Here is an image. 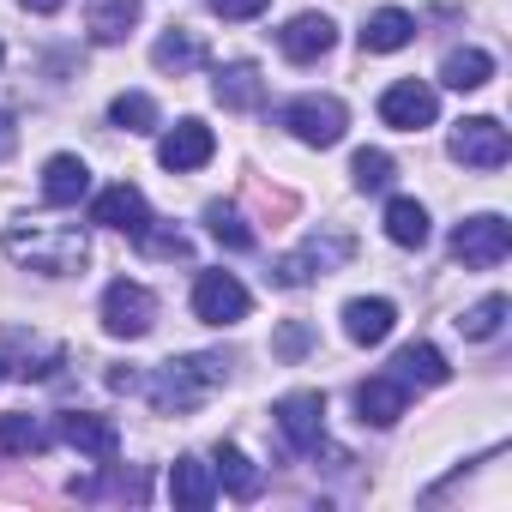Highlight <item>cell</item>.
I'll return each instance as SVG.
<instances>
[{
    "instance_id": "cell-1",
    "label": "cell",
    "mask_w": 512,
    "mask_h": 512,
    "mask_svg": "<svg viewBox=\"0 0 512 512\" xmlns=\"http://www.w3.org/2000/svg\"><path fill=\"white\" fill-rule=\"evenodd\" d=\"M223 380H229V362H223V356H169V362H157L151 374H139V392L151 398L157 416H187V410H199Z\"/></svg>"
},
{
    "instance_id": "cell-2",
    "label": "cell",
    "mask_w": 512,
    "mask_h": 512,
    "mask_svg": "<svg viewBox=\"0 0 512 512\" xmlns=\"http://www.w3.org/2000/svg\"><path fill=\"white\" fill-rule=\"evenodd\" d=\"M7 253H13L19 266L49 272V278H73V272L91 260V247H85L79 229H25V223L7 229Z\"/></svg>"
},
{
    "instance_id": "cell-3",
    "label": "cell",
    "mask_w": 512,
    "mask_h": 512,
    "mask_svg": "<svg viewBox=\"0 0 512 512\" xmlns=\"http://www.w3.org/2000/svg\"><path fill=\"white\" fill-rule=\"evenodd\" d=\"M272 121H278L284 133H296L302 145L326 151V145H338V139H344V127H350V109H344L338 97H296V103H284Z\"/></svg>"
},
{
    "instance_id": "cell-4",
    "label": "cell",
    "mask_w": 512,
    "mask_h": 512,
    "mask_svg": "<svg viewBox=\"0 0 512 512\" xmlns=\"http://www.w3.org/2000/svg\"><path fill=\"white\" fill-rule=\"evenodd\" d=\"M512 253V223L500 217V211H482V217H464L458 229H452V260H464V266H476V272H488V266H500Z\"/></svg>"
},
{
    "instance_id": "cell-5",
    "label": "cell",
    "mask_w": 512,
    "mask_h": 512,
    "mask_svg": "<svg viewBox=\"0 0 512 512\" xmlns=\"http://www.w3.org/2000/svg\"><path fill=\"white\" fill-rule=\"evenodd\" d=\"M446 151H452V163H464V169H506L512 139H506V127H500L494 115H470V121L452 127Z\"/></svg>"
},
{
    "instance_id": "cell-6",
    "label": "cell",
    "mask_w": 512,
    "mask_h": 512,
    "mask_svg": "<svg viewBox=\"0 0 512 512\" xmlns=\"http://www.w3.org/2000/svg\"><path fill=\"white\" fill-rule=\"evenodd\" d=\"M157 326V296L145 290V284H133V278H115L109 290H103V332L109 338H145Z\"/></svg>"
},
{
    "instance_id": "cell-7",
    "label": "cell",
    "mask_w": 512,
    "mask_h": 512,
    "mask_svg": "<svg viewBox=\"0 0 512 512\" xmlns=\"http://www.w3.org/2000/svg\"><path fill=\"white\" fill-rule=\"evenodd\" d=\"M350 253H356V247H350V235H326V241H320V235H308V241H302L296 253H284V260L272 266V278H278L284 290H302V284L326 278L332 266H344Z\"/></svg>"
},
{
    "instance_id": "cell-8",
    "label": "cell",
    "mask_w": 512,
    "mask_h": 512,
    "mask_svg": "<svg viewBox=\"0 0 512 512\" xmlns=\"http://www.w3.org/2000/svg\"><path fill=\"white\" fill-rule=\"evenodd\" d=\"M272 416H278L284 440H290L302 458H320V452H326V398H320V392H284Z\"/></svg>"
},
{
    "instance_id": "cell-9",
    "label": "cell",
    "mask_w": 512,
    "mask_h": 512,
    "mask_svg": "<svg viewBox=\"0 0 512 512\" xmlns=\"http://www.w3.org/2000/svg\"><path fill=\"white\" fill-rule=\"evenodd\" d=\"M434 115H440V91L428 79H398L380 97V121L398 133H422V127H434Z\"/></svg>"
},
{
    "instance_id": "cell-10",
    "label": "cell",
    "mask_w": 512,
    "mask_h": 512,
    "mask_svg": "<svg viewBox=\"0 0 512 512\" xmlns=\"http://www.w3.org/2000/svg\"><path fill=\"white\" fill-rule=\"evenodd\" d=\"M247 308H253V296H247V284H241L235 272H199V284H193V314H199L205 326H235V320H247Z\"/></svg>"
},
{
    "instance_id": "cell-11",
    "label": "cell",
    "mask_w": 512,
    "mask_h": 512,
    "mask_svg": "<svg viewBox=\"0 0 512 512\" xmlns=\"http://www.w3.org/2000/svg\"><path fill=\"white\" fill-rule=\"evenodd\" d=\"M67 362V350L55 338H37V332H0V368L13 380H49L55 368Z\"/></svg>"
},
{
    "instance_id": "cell-12",
    "label": "cell",
    "mask_w": 512,
    "mask_h": 512,
    "mask_svg": "<svg viewBox=\"0 0 512 512\" xmlns=\"http://www.w3.org/2000/svg\"><path fill=\"white\" fill-rule=\"evenodd\" d=\"M217 157V139H211V127L205 121H175L163 139H157V163L169 169V175H187V169H205Z\"/></svg>"
},
{
    "instance_id": "cell-13",
    "label": "cell",
    "mask_w": 512,
    "mask_h": 512,
    "mask_svg": "<svg viewBox=\"0 0 512 512\" xmlns=\"http://www.w3.org/2000/svg\"><path fill=\"white\" fill-rule=\"evenodd\" d=\"M55 440H67L73 452H85V458H97V464H115V452H121L115 422H109V416H91V410L55 416Z\"/></svg>"
},
{
    "instance_id": "cell-14",
    "label": "cell",
    "mask_w": 512,
    "mask_h": 512,
    "mask_svg": "<svg viewBox=\"0 0 512 512\" xmlns=\"http://www.w3.org/2000/svg\"><path fill=\"white\" fill-rule=\"evenodd\" d=\"M332 43H338V25H332L326 13H296V19L278 31V49H284L296 67H314L320 55H332Z\"/></svg>"
},
{
    "instance_id": "cell-15",
    "label": "cell",
    "mask_w": 512,
    "mask_h": 512,
    "mask_svg": "<svg viewBox=\"0 0 512 512\" xmlns=\"http://www.w3.org/2000/svg\"><path fill=\"white\" fill-rule=\"evenodd\" d=\"M145 217H151V205H145V193H139L133 181H115V187H103V193L91 199V223H97V229L139 235V229H145Z\"/></svg>"
},
{
    "instance_id": "cell-16",
    "label": "cell",
    "mask_w": 512,
    "mask_h": 512,
    "mask_svg": "<svg viewBox=\"0 0 512 512\" xmlns=\"http://www.w3.org/2000/svg\"><path fill=\"white\" fill-rule=\"evenodd\" d=\"M392 326H398V308H392L386 296H356V302H344V338H350V344L374 350V344L392 338Z\"/></svg>"
},
{
    "instance_id": "cell-17",
    "label": "cell",
    "mask_w": 512,
    "mask_h": 512,
    "mask_svg": "<svg viewBox=\"0 0 512 512\" xmlns=\"http://www.w3.org/2000/svg\"><path fill=\"white\" fill-rule=\"evenodd\" d=\"M211 97H217L223 109L247 115V109H260V103H266V73L253 67V61H229V67H217V79H211Z\"/></svg>"
},
{
    "instance_id": "cell-18",
    "label": "cell",
    "mask_w": 512,
    "mask_h": 512,
    "mask_svg": "<svg viewBox=\"0 0 512 512\" xmlns=\"http://www.w3.org/2000/svg\"><path fill=\"white\" fill-rule=\"evenodd\" d=\"M356 410H362V422L392 428V422L410 410V386H404V380H392V374H374V380H362V386H356Z\"/></svg>"
},
{
    "instance_id": "cell-19",
    "label": "cell",
    "mask_w": 512,
    "mask_h": 512,
    "mask_svg": "<svg viewBox=\"0 0 512 512\" xmlns=\"http://www.w3.org/2000/svg\"><path fill=\"white\" fill-rule=\"evenodd\" d=\"M169 500H175L181 512H205V506L217 500V476H211V464H199V458H175V464H169Z\"/></svg>"
},
{
    "instance_id": "cell-20",
    "label": "cell",
    "mask_w": 512,
    "mask_h": 512,
    "mask_svg": "<svg viewBox=\"0 0 512 512\" xmlns=\"http://www.w3.org/2000/svg\"><path fill=\"white\" fill-rule=\"evenodd\" d=\"M85 193H91V169H85V157L61 151V157L43 163V199H49V205H79Z\"/></svg>"
},
{
    "instance_id": "cell-21",
    "label": "cell",
    "mask_w": 512,
    "mask_h": 512,
    "mask_svg": "<svg viewBox=\"0 0 512 512\" xmlns=\"http://www.w3.org/2000/svg\"><path fill=\"white\" fill-rule=\"evenodd\" d=\"M145 13V0H85V31L91 43H121Z\"/></svg>"
},
{
    "instance_id": "cell-22",
    "label": "cell",
    "mask_w": 512,
    "mask_h": 512,
    "mask_svg": "<svg viewBox=\"0 0 512 512\" xmlns=\"http://www.w3.org/2000/svg\"><path fill=\"white\" fill-rule=\"evenodd\" d=\"M151 67H157V73H175V79H181V73H199V67H205V43L175 25V31H163V37L151 43Z\"/></svg>"
},
{
    "instance_id": "cell-23",
    "label": "cell",
    "mask_w": 512,
    "mask_h": 512,
    "mask_svg": "<svg viewBox=\"0 0 512 512\" xmlns=\"http://www.w3.org/2000/svg\"><path fill=\"white\" fill-rule=\"evenodd\" d=\"M392 380H404V386H446L452 368H446V356L434 344H404L392 356Z\"/></svg>"
},
{
    "instance_id": "cell-24",
    "label": "cell",
    "mask_w": 512,
    "mask_h": 512,
    "mask_svg": "<svg viewBox=\"0 0 512 512\" xmlns=\"http://www.w3.org/2000/svg\"><path fill=\"white\" fill-rule=\"evenodd\" d=\"M410 37H416V19H410L404 7H380V13L362 25V49H368V55H398Z\"/></svg>"
},
{
    "instance_id": "cell-25",
    "label": "cell",
    "mask_w": 512,
    "mask_h": 512,
    "mask_svg": "<svg viewBox=\"0 0 512 512\" xmlns=\"http://www.w3.org/2000/svg\"><path fill=\"white\" fill-rule=\"evenodd\" d=\"M488 79H494V55L488 49H452L440 61V85L446 91H482Z\"/></svg>"
},
{
    "instance_id": "cell-26",
    "label": "cell",
    "mask_w": 512,
    "mask_h": 512,
    "mask_svg": "<svg viewBox=\"0 0 512 512\" xmlns=\"http://www.w3.org/2000/svg\"><path fill=\"white\" fill-rule=\"evenodd\" d=\"M211 476H217V482H223L235 500H253V494H260V482H266V476H260V464H253L241 446H217V464H211Z\"/></svg>"
},
{
    "instance_id": "cell-27",
    "label": "cell",
    "mask_w": 512,
    "mask_h": 512,
    "mask_svg": "<svg viewBox=\"0 0 512 512\" xmlns=\"http://www.w3.org/2000/svg\"><path fill=\"white\" fill-rule=\"evenodd\" d=\"M55 434L31 416V410H13V416H0V452L7 458H25V452H43Z\"/></svg>"
},
{
    "instance_id": "cell-28",
    "label": "cell",
    "mask_w": 512,
    "mask_h": 512,
    "mask_svg": "<svg viewBox=\"0 0 512 512\" xmlns=\"http://www.w3.org/2000/svg\"><path fill=\"white\" fill-rule=\"evenodd\" d=\"M506 314H512V302H506V296H482L476 308H464V314H458V332H464L470 344H488V338L506 326Z\"/></svg>"
},
{
    "instance_id": "cell-29",
    "label": "cell",
    "mask_w": 512,
    "mask_h": 512,
    "mask_svg": "<svg viewBox=\"0 0 512 512\" xmlns=\"http://www.w3.org/2000/svg\"><path fill=\"white\" fill-rule=\"evenodd\" d=\"M109 121L127 127V133H157V127H163V115H157V103H151L145 91H121V97L109 103Z\"/></svg>"
},
{
    "instance_id": "cell-30",
    "label": "cell",
    "mask_w": 512,
    "mask_h": 512,
    "mask_svg": "<svg viewBox=\"0 0 512 512\" xmlns=\"http://www.w3.org/2000/svg\"><path fill=\"white\" fill-rule=\"evenodd\" d=\"M386 235H392L398 247H422V241H428V211H422L416 199H392V205H386Z\"/></svg>"
},
{
    "instance_id": "cell-31",
    "label": "cell",
    "mask_w": 512,
    "mask_h": 512,
    "mask_svg": "<svg viewBox=\"0 0 512 512\" xmlns=\"http://www.w3.org/2000/svg\"><path fill=\"white\" fill-rule=\"evenodd\" d=\"M205 229H211L223 247H235V253H241V247H253V229H247V217H241L235 205H223V199H211V205H205Z\"/></svg>"
},
{
    "instance_id": "cell-32",
    "label": "cell",
    "mask_w": 512,
    "mask_h": 512,
    "mask_svg": "<svg viewBox=\"0 0 512 512\" xmlns=\"http://www.w3.org/2000/svg\"><path fill=\"white\" fill-rule=\"evenodd\" d=\"M151 260H187V235L175 229V223H157V217H145V229L133 235Z\"/></svg>"
},
{
    "instance_id": "cell-33",
    "label": "cell",
    "mask_w": 512,
    "mask_h": 512,
    "mask_svg": "<svg viewBox=\"0 0 512 512\" xmlns=\"http://www.w3.org/2000/svg\"><path fill=\"white\" fill-rule=\"evenodd\" d=\"M392 175H398V163H392L386 151H356V157H350V181H356L362 193H386Z\"/></svg>"
},
{
    "instance_id": "cell-34",
    "label": "cell",
    "mask_w": 512,
    "mask_h": 512,
    "mask_svg": "<svg viewBox=\"0 0 512 512\" xmlns=\"http://www.w3.org/2000/svg\"><path fill=\"white\" fill-rule=\"evenodd\" d=\"M109 488H115V494H127V500H145V476H139V470H127L121 482H97V476H85V482H79V476H73V494H79V500H97V494H109Z\"/></svg>"
},
{
    "instance_id": "cell-35",
    "label": "cell",
    "mask_w": 512,
    "mask_h": 512,
    "mask_svg": "<svg viewBox=\"0 0 512 512\" xmlns=\"http://www.w3.org/2000/svg\"><path fill=\"white\" fill-rule=\"evenodd\" d=\"M308 344H314V332H308L302 320H290V326H284V332L272 338V350H278L284 362H302V356H308Z\"/></svg>"
},
{
    "instance_id": "cell-36",
    "label": "cell",
    "mask_w": 512,
    "mask_h": 512,
    "mask_svg": "<svg viewBox=\"0 0 512 512\" xmlns=\"http://www.w3.org/2000/svg\"><path fill=\"white\" fill-rule=\"evenodd\" d=\"M205 7H211L217 19H260L272 0H205Z\"/></svg>"
},
{
    "instance_id": "cell-37",
    "label": "cell",
    "mask_w": 512,
    "mask_h": 512,
    "mask_svg": "<svg viewBox=\"0 0 512 512\" xmlns=\"http://www.w3.org/2000/svg\"><path fill=\"white\" fill-rule=\"evenodd\" d=\"M13 151H19V127H13V115H7V109H0V163H7Z\"/></svg>"
},
{
    "instance_id": "cell-38",
    "label": "cell",
    "mask_w": 512,
    "mask_h": 512,
    "mask_svg": "<svg viewBox=\"0 0 512 512\" xmlns=\"http://www.w3.org/2000/svg\"><path fill=\"white\" fill-rule=\"evenodd\" d=\"M25 7H31V13H43V19H49V13H61V7H67V0H25Z\"/></svg>"
},
{
    "instance_id": "cell-39",
    "label": "cell",
    "mask_w": 512,
    "mask_h": 512,
    "mask_svg": "<svg viewBox=\"0 0 512 512\" xmlns=\"http://www.w3.org/2000/svg\"><path fill=\"white\" fill-rule=\"evenodd\" d=\"M0 380H7V368H0Z\"/></svg>"
},
{
    "instance_id": "cell-40",
    "label": "cell",
    "mask_w": 512,
    "mask_h": 512,
    "mask_svg": "<svg viewBox=\"0 0 512 512\" xmlns=\"http://www.w3.org/2000/svg\"><path fill=\"white\" fill-rule=\"evenodd\" d=\"M0 55H7V49H0Z\"/></svg>"
}]
</instances>
